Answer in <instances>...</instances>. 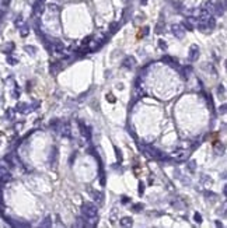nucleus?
<instances>
[{
	"label": "nucleus",
	"mask_w": 227,
	"mask_h": 228,
	"mask_svg": "<svg viewBox=\"0 0 227 228\" xmlns=\"http://www.w3.org/2000/svg\"><path fill=\"white\" fill-rule=\"evenodd\" d=\"M17 109H18L20 112H27V111L30 109V105H27V104H18V105H17Z\"/></svg>",
	"instance_id": "nucleus-14"
},
{
	"label": "nucleus",
	"mask_w": 227,
	"mask_h": 228,
	"mask_svg": "<svg viewBox=\"0 0 227 228\" xmlns=\"http://www.w3.org/2000/svg\"><path fill=\"white\" fill-rule=\"evenodd\" d=\"M194 218H195V221H196V223H198V224H200V223H202V215H200V214H198V213H196V214L194 215Z\"/></svg>",
	"instance_id": "nucleus-20"
},
{
	"label": "nucleus",
	"mask_w": 227,
	"mask_h": 228,
	"mask_svg": "<svg viewBox=\"0 0 227 228\" xmlns=\"http://www.w3.org/2000/svg\"><path fill=\"white\" fill-rule=\"evenodd\" d=\"M51 49H52V52H53V53H63V52H65V46H63V44H62V42L56 41V42H53V44H52Z\"/></svg>",
	"instance_id": "nucleus-9"
},
{
	"label": "nucleus",
	"mask_w": 227,
	"mask_h": 228,
	"mask_svg": "<svg viewBox=\"0 0 227 228\" xmlns=\"http://www.w3.org/2000/svg\"><path fill=\"white\" fill-rule=\"evenodd\" d=\"M4 207V203H3V193L0 192V210Z\"/></svg>",
	"instance_id": "nucleus-29"
},
{
	"label": "nucleus",
	"mask_w": 227,
	"mask_h": 228,
	"mask_svg": "<svg viewBox=\"0 0 227 228\" xmlns=\"http://www.w3.org/2000/svg\"><path fill=\"white\" fill-rule=\"evenodd\" d=\"M142 209H143V204H135V206H133V210H135V211H140Z\"/></svg>",
	"instance_id": "nucleus-26"
},
{
	"label": "nucleus",
	"mask_w": 227,
	"mask_h": 228,
	"mask_svg": "<svg viewBox=\"0 0 227 228\" xmlns=\"http://www.w3.org/2000/svg\"><path fill=\"white\" fill-rule=\"evenodd\" d=\"M80 130H81V134L88 140V139H90V129L86 128L83 123H80Z\"/></svg>",
	"instance_id": "nucleus-13"
},
{
	"label": "nucleus",
	"mask_w": 227,
	"mask_h": 228,
	"mask_svg": "<svg viewBox=\"0 0 227 228\" xmlns=\"http://www.w3.org/2000/svg\"><path fill=\"white\" fill-rule=\"evenodd\" d=\"M81 213H83L84 218L95 217L97 215V206L93 204V203H84L83 207H81Z\"/></svg>",
	"instance_id": "nucleus-1"
},
{
	"label": "nucleus",
	"mask_w": 227,
	"mask_h": 228,
	"mask_svg": "<svg viewBox=\"0 0 227 228\" xmlns=\"http://www.w3.org/2000/svg\"><path fill=\"white\" fill-rule=\"evenodd\" d=\"M144 193V185L142 182L139 183V195H143Z\"/></svg>",
	"instance_id": "nucleus-25"
},
{
	"label": "nucleus",
	"mask_w": 227,
	"mask_h": 228,
	"mask_svg": "<svg viewBox=\"0 0 227 228\" xmlns=\"http://www.w3.org/2000/svg\"><path fill=\"white\" fill-rule=\"evenodd\" d=\"M199 58V46L198 45H192L189 48V55H188V59L191 62H195V60Z\"/></svg>",
	"instance_id": "nucleus-6"
},
{
	"label": "nucleus",
	"mask_w": 227,
	"mask_h": 228,
	"mask_svg": "<svg viewBox=\"0 0 227 228\" xmlns=\"http://www.w3.org/2000/svg\"><path fill=\"white\" fill-rule=\"evenodd\" d=\"M158 46H160V48H161V49H167V44H166V41H163V39H160V41H158Z\"/></svg>",
	"instance_id": "nucleus-19"
},
{
	"label": "nucleus",
	"mask_w": 227,
	"mask_h": 228,
	"mask_svg": "<svg viewBox=\"0 0 227 228\" xmlns=\"http://www.w3.org/2000/svg\"><path fill=\"white\" fill-rule=\"evenodd\" d=\"M115 153H116V157H118V160H119V161H122V155H121V151L118 150L116 147H115Z\"/></svg>",
	"instance_id": "nucleus-32"
},
{
	"label": "nucleus",
	"mask_w": 227,
	"mask_h": 228,
	"mask_svg": "<svg viewBox=\"0 0 227 228\" xmlns=\"http://www.w3.org/2000/svg\"><path fill=\"white\" fill-rule=\"evenodd\" d=\"M171 31L174 34V37L178 38V39H182L185 37V27L182 24H174V25H171Z\"/></svg>",
	"instance_id": "nucleus-4"
},
{
	"label": "nucleus",
	"mask_w": 227,
	"mask_h": 228,
	"mask_svg": "<svg viewBox=\"0 0 227 228\" xmlns=\"http://www.w3.org/2000/svg\"><path fill=\"white\" fill-rule=\"evenodd\" d=\"M7 62H9L10 64H16V63H17V62H18V60H17V59H14V58H11V56H7Z\"/></svg>",
	"instance_id": "nucleus-21"
},
{
	"label": "nucleus",
	"mask_w": 227,
	"mask_h": 228,
	"mask_svg": "<svg viewBox=\"0 0 227 228\" xmlns=\"http://www.w3.org/2000/svg\"><path fill=\"white\" fill-rule=\"evenodd\" d=\"M135 64H136V60H135L133 56H126L125 60H123V66L126 69H133Z\"/></svg>",
	"instance_id": "nucleus-10"
},
{
	"label": "nucleus",
	"mask_w": 227,
	"mask_h": 228,
	"mask_svg": "<svg viewBox=\"0 0 227 228\" xmlns=\"http://www.w3.org/2000/svg\"><path fill=\"white\" fill-rule=\"evenodd\" d=\"M11 49H13V44H9V45L4 48V50H7V52H10Z\"/></svg>",
	"instance_id": "nucleus-33"
},
{
	"label": "nucleus",
	"mask_w": 227,
	"mask_h": 228,
	"mask_svg": "<svg viewBox=\"0 0 227 228\" xmlns=\"http://www.w3.org/2000/svg\"><path fill=\"white\" fill-rule=\"evenodd\" d=\"M25 50H27V52H31V55H34L35 48H33V46H25Z\"/></svg>",
	"instance_id": "nucleus-28"
},
{
	"label": "nucleus",
	"mask_w": 227,
	"mask_h": 228,
	"mask_svg": "<svg viewBox=\"0 0 227 228\" xmlns=\"http://www.w3.org/2000/svg\"><path fill=\"white\" fill-rule=\"evenodd\" d=\"M28 35V27L27 25H21V37H27Z\"/></svg>",
	"instance_id": "nucleus-17"
},
{
	"label": "nucleus",
	"mask_w": 227,
	"mask_h": 228,
	"mask_svg": "<svg viewBox=\"0 0 227 228\" xmlns=\"http://www.w3.org/2000/svg\"><path fill=\"white\" fill-rule=\"evenodd\" d=\"M94 197H95V201H97L98 204H101L102 203V195L100 193V192H97L95 195H94Z\"/></svg>",
	"instance_id": "nucleus-18"
},
{
	"label": "nucleus",
	"mask_w": 227,
	"mask_h": 228,
	"mask_svg": "<svg viewBox=\"0 0 227 228\" xmlns=\"http://www.w3.org/2000/svg\"><path fill=\"white\" fill-rule=\"evenodd\" d=\"M163 21H160V23L157 24V28H156V32H157V34H160V32H161V30H163Z\"/></svg>",
	"instance_id": "nucleus-22"
},
{
	"label": "nucleus",
	"mask_w": 227,
	"mask_h": 228,
	"mask_svg": "<svg viewBox=\"0 0 227 228\" xmlns=\"http://www.w3.org/2000/svg\"><path fill=\"white\" fill-rule=\"evenodd\" d=\"M107 100L109 101V102H115V97L112 95V94H108V95H107Z\"/></svg>",
	"instance_id": "nucleus-31"
},
{
	"label": "nucleus",
	"mask_w": 227,
	"mask_h": 228,
	"mask_svg": "<svg viewBox=\"0 0 227 228\" xmlns=\"http://www.w3.org/2000/svg\"><path fill=\"white\" fill-rule=\"evenodd\" d=\"M122 201H123V203H128V197L123 196V197H122Z\"/></svg>",
	"instance_id": "nucleus-34"
},
{
	"label": "nucleus",
	"mask_w": 227,
	"mask_h": 228,
	"mask_svg": "<svg viewBox=\"0 0 227 228\" xmlns=\"http://www.w3.org/2000/svg\"><path fill=\"white\" fill-rule=\"evenodd\" d=\"M188 168H189V171H192V172H194V171H195V161H191L189 165H188Z\"/></svg>",
	"instance_id": "nucleus-27"
},
{
	"label": "nucleus",
	"mask_w": 227,
	"mask_h": 228,
	"mask_svg": "<svg viewBox=\"0 0 227 228\" xmlns=\"http://www.w3.org/2000/svg\"><path fill=\"white\" fill-rule=\"evenodd\" d=\"M143 92H144L143 84H142V86H140L139 83H138V84H136V86H135V92H133V95H135V98H136V100H138V98H139V97H142V95H143Z\"/></svg>",
	"instance_id": "nucleus-11"
},
{
	"label": "nucleus",
	"mask_w": 227,
	"mask_h": 228,
	"mask_svg": "<svg viewBox=\"0 0 227 228\" xmlns=\"http://www.w3.org/2000/svg\"><path fill=\"white\" fill-rule=\"evenodd\" d=\"M58 132H59L62 136L69 137L70 136V126H69V123H62V122H60V126H59V129H58Z\"/></svg>",
	"instance_id": "nucleus-8"
},
{
	"label": "nucleus",
	"mask_w": 227,
	"mask_h": 228,
	"mask_svg": "<svg viewBox=\"0 0 227 228\" xmlns=\"http://www.w3.org/2000/svg\"><path fill=\"white\" fill-rule=\"evenodd\" d=\"M11 181V173L9 172L7 165H4L3 162H0V182H9Z\"/></svg>",
	"instance_id": "nucleus-3"
},
{
	"label": "nucleus",
	"mask_w": 227,
	"mask_h": 228,
	"mask_svg": "<svg viewBox=\"0 0 227 228\" xmlns=\"http://www.w3.org/2000/svg\"><path fill=\"white\" fill-rule=\"evenodd\" d=\"M139 148L142 151H143L144 154H146V157H149V158H160L161 155H160V153H158L154 147L152 146H144V144H140Z\"/></svg>",
	"instance_id": "nucleus-2"
},
{
	"label": "nucleus",
	"mask_w": 227,
	"mask_h": 228,
	"mask_svg": "<svg viewBox=\"0 0 227 228\" xmlns=\"http://www.w3.org/2000/svg\"><path fill=\"white\" fill-rule=\"evenodd\" d=\"M23 17H18V18L16 20V25H17V27H21V25H23Z\"/></svg>",
	"instance_id": "nucleus-24"
},
{
	"label": "nucleus",
	"mask_w": 227,
	"mask_h": 228,
	"mask_svg": "<svg viewBox=\"0 0 227 228\" xmlns=\"http://www.w3.org/2000/svg\"><path fill=\"white\" fill-rule=\"evenodd\" d=\"M188 155H189V153H188V150H185V148H180V150H175L174 153H172V158L175 161H185L186 158H188Z\"/></svg>",
	"instance_id": "nucleus-5"
},
{
	"label": "nucleus",
	"mask_w": 227,
	"mask_h": 228,
	"mask_svg": "<svg viewBox=\"0 0 227 228\" xmlns=\"http://www.w3.org/2000/svg\"><path fill=\"white\" fill-rule=\"evenodd\" d=\"M214 150H216V153H217V155H223V153H224V147L223 146H216L214 147Z\"/></svg>",
	"instance_id": "nucleus-16"
},
{
	"label": "nucleus",
	"mask_w": 227,
	"mask_h": 228,
	"mask_svg": "<svg viewBox=\"0 0 227 228\" xmlns=\"http://www.w3.org/2000/svg\"><path fill=\"white\" fill-rule=\"evenodd\" d=\"M51 225H52L51 217H47V218H45V221L41 224V227H51Z\"/></svg>",
	"instance_id": "nucleus-15"
},
{
	"label": "nucleus",
	"mask_w": 227,
	"mask_h": 228,
	"mask_svg": "<svg viewBox=\"0 0 227 228\" xmlns=\"http://www.w3.org/2000/svg\"><path fill=\"white\" fill-rule=\"evenodd\" d=\"M48 9L51 10V11H59V9H58V6L56 4H49L48 6Z\"/></svg>",
	"instance_id": "nucleus-23"
},
{
	"label": "nucleus",
	"mask_w": 227,
	"mask_h": 228,
	"mask_svg": "<svg viewBox=\"0 0 227 228\" xmlns=\"http://www.w3.org/2000/svg\"><path fill=\"white\" fill-rule=\"evenodd\" d=\"M189 73H191V67L185 69V72H184V77L188 78V77H189Z\"/></svg>",
	"instance_id": "nucleus-30"
},
{
	"label": "nucleus",
	"mask_w": 227,
	"mask_h": 228,
	"mask_svg": "<svg viewBox=\"0 0 227 228\" xmlns=\"http://www.w3.org/2000/svg\"><path fill=\"white\" fill-rule=\"evenodd\" d=\"M224 9H226V0H223L222 3L217 1L216 4H213V14L223 15V14H224Z\"/></svg>",
	"instance_id": "nucleus-7"
},
{
	"label": "nucleus",
	"mask_w": 227,
	"mask_h": 228,
	"mask_svg": "<svg viewBox=\"0 0 227 228\" xmlns=\"http://www.w3.org/2000/svg\"><path fill=\"white\" fill-rule=\"evenodd\" d=\"M132 224H133V220L130 218V217H123V218L121 220V225L122 227H132Z\"/></svg>",
	"instance_id": "nucleus-12"
}]
</instances>
